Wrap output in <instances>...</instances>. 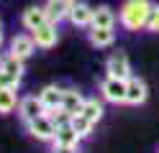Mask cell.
Returning a JSON list of instances; mask_svg holds the SVG:
<instances>
[{
	"label": "cell",
	"mask_w": 159,
	"mask_h": 153,
	"mask_svg": "<svg viewBox=\"0 0 159 153\" xmlns=\"http://www.w3.org/2000/svg\"><path fill=\"white\" fill-rule=\"evenodd\" d=\"M69 122L75 125V130L80 133V138H82V140L93 135V128H95V122H93V120H87V117L82 115V112H80V115H72V120H69Z\"/></svg>",
	"instance_id": "d6986e66"
},
{
	"label": "cell",
	"mask_w": 159,
	"mask_h": 153,
	"mask_svg": "<svg viewBox=\"0 0 159 153\" xmlns=\"http://www.w3.org/2000/svg\"><path fill=\"white\" fill-rule=\"evenodd\" d=\"M0 46H3V31H0Z\"/></svg>",
	"instance_id": "7402d4cb"
},
{
	"label": "cell",
	"mask_w": 159,
	"mask_h": 153,
	"mask_svg": "<svg viewBox=\"0 0 159 153\" xmlns=\"http://www.w3.org/2000/svg\"><path fill=\"white\" fill-rule=\"evenodd\" d=\"M26 130H28V135H31V138L41 140V143H54V135H57V125H54V120L49 117L46 112H44L41 117H36L34 122H28Z\"/></svg>",
	"instance_id": "3957f363"
},
{
	"label": "cell",
	"mask_w": 159,
	"mask_h": 153,
	"mask_svg": "<svg viewBox=\"0 0 159 153\" xmlns=\"http://www.w3.org/2000/svg\"><path fill=\"white\" fill-rule=\"evenodd\" d=\"M72 3L75 0H46V15H49V20L52 23H62V20H67L69 18V8H72Z\"/></svg>",
	"instance_id": "7c38bea8"
},
{
	"label": "cell",
	"mask_w": 159,
	"mask_h": 153,
	"mask_svg": "<svg viewBox=\"0 0 159 153\" xmlns=\"http://www.w3.org/2000/svg\"><path fill=\"white\" fill-rule=\"evenodd\" d=\"M154 10L152 0H126L118 10V23L126 31H141L149 23V15Z\"/></svg>",
	"instance_id": "6da1fadb"
},
{
	"label": "cell",
	"mask_w": 159,
	"mask_h": 153,
	"mask_svg": "<svg viewBox=\"0 0 159 153\" xmlns=\"http://www.w3.org/2000/svg\"><path fill=\"white\" fill-rule=\"evenodd\" d=\"M116 13L108 5H100V8H95V13H93V26L95 28H116Z\"/></svg>",
	"instance_id": "e0dca14e"
},
{
	"label": "cell",
	"mask_w": 159,
	"mask_h": 153,
	"mask_svg": "<svg viewBox=\"0 0 159 153\" xmlns=\"http://www.w3.org/2000/svg\"><path fill=\"white\" fill-rule=\"evenodd\" d=\"M93 13H95V8H90L87 3H72L67 20L77 28H90L93 26Z\"/></svg>",
	"instance_id": "9c48e42d"
},
{
	"label": "cell",
	"mask_w": 159,
	"mask_h": 153,
	"mask_svg": "<svg viewBox=\"0 0 159 153\" xmlns=\"http://www.w3.org/2000/svg\"><path fill=\"white\" fill-rule=\"evenodd\" d=\"M21 23H23V28L28 31V33H34L36 28H41L44 23H52V20H49L44 5H28L21 13Z\"/></svg>",
	"instance_id": "8992f818"
},
{
	"label": "cell",
	"mask_w": 159,
	"mask_h": 153,
	"mask_svg": "<svg viewBox=\"0 0 159 153\" xmlns=\"http://www.w3.org/2000/svg\"><path fill=\"white\" fill-rule=\"evenodd\" d=\"M34 51H36V41H34L31 33H18V36L11 38V51H8L11 56L26 61L28 56H34Z\"/></svg>",
	"instance_id": "52a82bcc"
},
{
	"label": "cell",
	"mask_w": 159,
	"mask_h": 153,
	"mask_svg": "<svg viewBox=\"0 0 159 153\" xmlns=\"http://www.w3.org/2000/svg\"><path fill=\"white\" fill-rule=\"evenodd\" d=\"M3 59H5V56H3V54H0V66H3Z\"/></svg>",
	"instance_id": "603a6c76"
},
{
	"label": "cell",
	"mask_w": 159,
	"mask_h": 153,
	"mask_svg": "<svg viewBox=\"0 0 159 153\" xmlns=\"http://www.w3.org/2000/svg\"><path fill=\"white\" fill-rule=\"evenodd\" d=\"M31 36H34V41H36L39 49H52V46H57V41H59L57 23H44L41 28H36Z\"/></svg>",
	"instance_id": "30bf717a"
},
{
	"label": "cell",
	"mask_w": 159,
	"mask_h": 153,
	"mask_svg": "<svg viewBox=\"0 0 159 153\" xmlns=\"http://www.w3.org/2000/svg\"><path fill=\"white\" fill-rule=\"evenodd\" d=\"M105 77H116V79H131V61H128V56L123 54V51H116V54L108 56L105 61Z\"/></svg>",
	"instance_id": "277c9868"
},
{
	"label": "cell",
	"mask_w": 159,
	"mask_h": 153,
	"mask_svg": "<svg viewBox=\"0 0 159 153\" xmlns=\"http://www.w3.org/2000/svg\"><path fill=\"white\" fill-rule=\"evenodd\" d=\"M85 100H87V97H85L77 87H67V89H64V97H62V107L69 112V117H72V115H80L82 107H85Z\"/></svg>",
	"instance_id": "8fae6325"
},
{
	"label": "cell",
	"mask_w": 159,
	"mask_h": 153,
	"mask_svg": "<svg viewBox=\"0 0 159 153\" xmlns=\"http://www.w3.org/2000/svg\"><path fill=\"white\" fill-rule=\"evenodd\" d=\"M18 89L16 87H0V115H11L13 110H18Z\"/></svg>",
	"instance_id": "2e32d148"
},
{
	"label": "cell",
	"mask_w": 159,
	"mask_h": 153,
	"mask_svg": "<svg viewBox=\"0 0 159 153\" xmlns=\"http://www.w3.org/2000/svg\"><path fill=\"white\" fill-rule=\"evenodd\" d=\"M80 133L75 130L72 122H64V125H57V135H54V146H69V148H77L80 146Z\"/></svg>",
	"instance_id": "5bb4252c"
},
{
	"label": "cell",
	"mask_w": 159,
	"mask_h": 153,
	"mask_svg": "<svg viewBox=\"0 0 159 153\" xmlns=\"http://www.w3.org/2000/svg\"><path fill=\"white\" fill-rule=\"evenodd\" d=\"M52 153H77V148H69V146H54Z\"/></svg>",
	"instance_id": "44dd1931"
},
{
	"label": "cell",
	"mask_w": 159,
	"mask_h": 153,
	"mask_svg": "<svg viewBox=\"0 0 159 153\" xmlns=\"http://www.w3.org/2000/svg\"><path fill=\"white\" fill-rule=\"evenodd\" d=\"M62 97H64V87H57V84H46L41 92H39V100L46 110H54V107H62Z\"/></svg>",
	"instance_id": "9a60e30c"
},
{
	"label": "cell",
	"mask_w": 159,
	"mask_h": 153,
	"mask_svg": "<svg viewBox=\"0 0 159 153\" xmlns=\"http://www.w3.org/2000/svg\"><path fill=\"white\" fill-rule=\"evenodd\" d=\"M146 97H149L146 82L141 77H131V79H128V89H126V105L139 107V105H144V102H146Z\"/></svg>",
	"instance_id": "ba28073f"
},
{
	"label": "cell",
	"mask_w": 159,
	"mask_h": 153,
	"mask_svg": "<svg viewBox=\"0 0 159 153\" xmlns=\"http://www.w3.org/2000/svg\"><path fill=\"white\" fill-rule=\"evenodd\" d=\"M146 28L152 31V33H159V5H154L152 15H149V23H146Z\"/></svg>",
	"instance_id": "ffe728a7"
},
{
	"label": "cell",
	"mask_w": 159,
	"mask_h": 153,
	"mask_svg": "<svg viewBox=\"0 0 159 153\" xmlns=\"http://www.w3.org/2000/svg\"><path fill=\"white\" fill-rule=\"evenodd\" d=\"M87 41L95 49H108L116 41V28H95V26H90L87 28Z\"/></svg>",
	"instance_id": "4fadbf2b"
},
{
	"label": "cell",
	"mask_w": 159,
	"mask_h": 153,
	"mask_svg": "<svg viewBox=\"0 0 159 153\" xmlns=\"http://www.w3.org/2000/svg\"><path fill=\"white\" fill-rule=\"evenodd\" d=\"M46 112V107L41 105V100H39V95H28V97H21V102H18V117H21L26 125L28 122H34L36 117H41Z\"/></svg>",
	"instance_id": "5b68a950"
},
{
	"label": "cell",
	"mask_w": 159,
	"mask_h": 153,
	"mask_svg": "<svg viewBox=\"0 0 159 153\" xmlns=\"http://www.w3.org/2000/svg\"><path fill=\"white\" fill-rule=\"evenodd\" d=\"M103 102H98L95 97H90V100H85V107H82V115L87 117V120H93L95 122V125H98V122H100L103 120Z\"/></svg>",
	"instance_id": "ac0fdd59"
},
{
	"label": "cell",
	"mask_w": 159,
	"mask_h": 153,
	"mask_svg": "<svg viewBox=\"0 0 159 153\" xmlns=\"http://www.w3.org/2000/svg\"><path fill=\"white\" fill-rule=\"evenodd\" d=\"M126 89L128 82L126 79H116V77H105L100 82V95L105 102H113V105H126Z\"/></svg>",
	"instance_id": "7a4b0ae2"
}]
</instances>
